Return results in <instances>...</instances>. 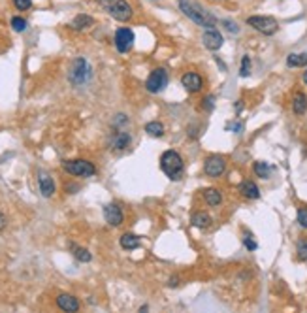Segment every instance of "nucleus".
Here are the masks:
<instances>
[{
	"label": "nucleus",
	"instance_id": "f257e3e1",
	"mask_svg": "<svg viewBox=\"0 0 307 313\" xmlns=\"http://www.w3.org/2000/svg\"><path fill=\"white\" fill-rule=\"evenodd\" d=\"M179 8L185 16L188 17L190 21H194L200 27H205V29H213L215 27V17H211L209 14H205L198 4L190 2V0H179Z\"/></svg>",
	"mask_w": 307,
	"mask_h": 313
},
{
	"label": "nucleus",
	"instance_id": "f03ea898",
	"mask_svg": "<svg viewBox=\"0 0 307 313\" xmlns=\"http://www.w3.org/2000/svg\"><path fill=\"white\" fill-rule=\"evenodd\" d=\"M160 168L162 172L168 175L171 181H177L181 179L183 175V158L177 151H166L164 155L160 156Z\"/></svg>",
	"mask_w": 307,
	"mask_h": 313
},
{
	"label": "nucleus",
	"instance_id": "7ed1b4c3",
	"mask_svg": "<svg viewBox=\"0 0 307 313\" xmlns=\"http://www.w3.org/2000/svg\"><path fill=\"white\" fill-rule=\"evenodd\" d=\"M98 2L117 21H128L132 17V8L126 0H98Z\"/></svg>",
	"mask_w": 307,
	"mask_h": 313
},
{
	"label": "nucleus",
	"instance_id": "20e7f679",
	"mask_svg": "<svg viewBox=\"0 0 307 313\" xmlns=\"http://www.w3.org/2000/svg\"><path fill=\"white\" fill-rule=\"evenodd\" d=\"M89 78H91V66L83 57H77L76 61L70 64V70H68L70 83L72 85H83Z\"/></svg>",
	"mask_w": 307,
	"mask_h": 313
},
{
	"label": "nucleus",
	"instance_id": "39448f33",
	"mask_svg": "<svg viewBox=\"0 0 307 313\" xmlns=\"http://www.w3.org/2000/svg\"><path fill=\"white\" fill-rule=\"evenodd\" d=\"M62 168L72 175H79V177H91L96 174L94 164L89 160H83V158H77V160H64L62 162Z\"/></svg>",
	"mask_w": 307,
	"mask_h": 313
},
{
	"label": "nucleus",
	"instance_id": "423d86ee",
	"mask_svg": "<svg viewBox=\"0 0 307 313\" xmlns=\"http://www.w3.org/2000/svg\"><path fill=\"white\" fill-rule=\"evenodd\" d=\"M247 25H251L255 31H258L260 34L266 36H272L279 31V23H277L273 17H266V16H253L247 19Z\"/></svg>",
	"mask_w": 307,
	"mask_h": 313
},
{
	"label": "nucleus",
	"instance_id": "0eeeda50",
	"mask_svg": "<svg viewBox=\"0 0 307 313\" xmlns=\"http://www.w3.org/2000/svg\"><path fill=\"white\" fill-rule=\"evenodd\" d=\"M168 87V72L164 70V68H154L153 72L149 74V78L145 81V89L149 91V93H160V91H164Z\"/></svg>",
	"mask_w": 307,
	"mask_h": 313
},
{
	"label": "nucleus",
	"instance_id": "6e6552de",
	"mask_svg": "<svg viewBox=\"0 0 307 313\" xmlns=\"http://www.w3.org/2000/svg\"><path fill=\"white\" fill-rule=\"evenodd\" d=\"M134 46V32L130 29H119L115 32V47L121 51V53H126L130 51Z\"/></svg>",
	"mask_w": 307,
	"mask_h": 313
},
{
	"label": "nucleus",
	"instance_id": "1a4fd4ad",
	"mask_svg": "<svg viewBox=\"0 0 307 313\" xmlns=\"http://www.w3.org/2000/svg\"><path fill=\"white\" fill-rule=\"evenodd\" d=\"M224 168H226V162H224V158L219 155H211L209 158H205V164H204V172L207 174V175H211V177H217V175H221V174L224 172Z\"/></svg>",
	"mask_w": 307,
	"mask_h": 313
},
{
	"label": "nucleus",
	"instance_id": "9d476101",
	"mask_svg": "<svg viewBox=\"0 0 307 313\" xmlns=\"http://www.w3.org/2000/svg\"><path fill=\"white\" fill-rule=\"evenodd\" d=\"M202 40H204V46L207 47V49H211V51L221 49V47H222V44H224V40H222L221 32L215 31V29H207V31L204 32Z\"/></svg>",
	"mask_w": 307,
	"mask_h": 313
},
{
	"label": "nucleus",
	"instance_id": "9b49d317",
	"mask_svg": "<svg viewBox=\"0 0 307 313\" xmlns=\"http://www.w3.org/2000/svg\"><path fill=\"white\" fill-rule=\"evenodd\" d=\"M104 217L111 226H119L123 223V211H121V208L117 204H108L104 208Z\"/></svg>",
	"mask_w": 307,
	"mask_h": 313
},
{
	"label": "nucleus",
	"instance_id": "f8f14e48",
	"mask_svg": "<svg viewBox=\"0 0 307 313\" xmlns=\"http://www.w3.org/2000/svg\"><path fill=\"white\" fill-rule=\"evenodd\" d=\"M181 83H183V87L188 93H198L200 89H202V85H204V79L200 78L198 74H194V72H187L181 78Z\"/></svg>",
	"mask_w": 307,
	"mask_h": 313
},
{
	"label": "nucleus",
	"instance_id": "ddd939ff",
	"mask_svg": "<svg viewBox=\"0 0 307 313\" xmlns=\"http://www.w3.org/2000/svg\"><path fill=\"white\" fill-rule=\"evenodd\" d=\"M57 304H59V308H61L62 312H77L79 310V302L72 295H61V296L57 298Z\"/></svg>",
	"mask_w": 307,
	"mask_h": 313
},
{
	"label": "nucleus",
	"instance_id": "4468645a",
	"mask_svg": "<svg viewBox=\"0 0 307 313\" xmlns=\"http://www.w3.org/2000/svg\"><path fill=\"white\" fill-rule=\"evenodd\" d=\"M38 183H40V192L49 198V196H53V192H55V183H53V179L47 175V174H40V177H38Z\"/></svg>",
	"mask_w": 307,
	"mask_h": 313
},
{
	"label": "nucleus",
	"instance_id": "2eb2a0df",
	"mask_svg": "<svg viewBox=\"0 0 307 313\" xmlns=\"http://www.w3.org/2000/svg\"><path fill=\"white\" fill-rule=\"evenodd\" d=\"M239 192L249 198V200H256V198H260V189L256 187V183H253V181H243L241 185H239Z\"/></svg>",
	"mask_w": 307,
	"mask_h": 313
},
{
	"label": "nucleus",
	"instance_id": "dca6fc26",
	"mask_svg": "<svg viewBox=\"0 0 307 313\" xmlns=\"http://www.w3.org/2000/svg\"><path fill=\"white\" fill-rule=\"evenodd\" d=\"M292 110L296 115H304L307 110V96L304 93H296L294 94V100H292Z\"/></svg>",
	"mask_w": 307,
	"mask_h": 313
},
{
	"label": "nucleus",
	"instance_id": "f3484780",
	"mask_svg": "<svg viewBox=\"0 0 307 313\" xmlns=\"http://www.w3.org/2000/svg\"><path fill=\"white\" fill-rule=\"evenodd\" d=\"M94 25V19L91 16H85V14H81V16L74 17V21L70 23V27L72 29H76V31H83V29H89Z\"/></svg>",
	"mask_w": 307,
	"mask_h": 313
},
{
	"label": "nucleus",
	"instance_id": "a211bd4d",
	"mask_svg": "<svg viewBox=\"0 0 307 313\" xmlns=\"http://www.w3.org/2000/svg\"><path fill=\"white\" fill-rule=\"evenodd\" d=\"M130 134L128 132H117L113 138H111V147L113 149H126L128 143H130Z\"/></svg>",
	"mask_w": 307,
	"mask_h": 313
},
{
	"label": "nucleus",
	"instance_id": "6ab92c4d",
	"mask_svg": "<svg viewBox=\"0 0 307 313\" xmlns=\"http://www.w3.org/2000/svg\"><path fill=\"white\" fill-rule=\"evenodd\" d=\"M121 247L126 251L138 249L139 247V238L134 234H123L121 236Z\"/></svg>",
	"mask_w": 307,
	"mask_h": 313
},
{
	"label": "nucleus",
	"instance_id": "aec40b11",
	"mask_svg": "<svg viewBox=\"0 0 307 313\" xmlns=\"http://www.w3.org/2000/svg\"><path fill=\"white\" fill-rule=\"evenodd\" d=\"M190 223H192V225H194L196 228H207V226L211 225V217H209L207 213L200 211V213H194V215H192Z\"/></svg>",
	"mask_w": 307,
	"mask_h": 313
},
{
	"label": "nucleus",
	"instance_id": "412c9836",
	"mask_svg": "<svg viewBox=\"0 0 307 313\" xmlns=\"http://www.w3.org/2000/svg\"><path fill=\"white\" fill-rule=\"evenodd\" d=\"M287 64L290 68H296V66H306L307 64V53H292L287 57Z\"/></svg>",
	"mask_w": 307,
	"mask_h": 313
},
{
	"label": "nucleus",
	"instance_id": "4be33fe9",
	"mask_svg": "<svg viewBox=\"0 0 307 313\" xmlns=\"http://www.w3.org/2000/svg\"><path fill=\"white\" fill-rule=\"evenodd\" d=\"M145 132H147L149 136L158 138V136H162V134H164V125H162V123H158V121L147 123V125H145Z\"/></svg>",
	"mask_w": 307,
	"mask_h": 313
},
{
	"label": "nucleus",
	"instance_id": "5701e85b",
	"mask_svg": "<svg viewBox=\"0 0 307 313\" xmlns=\"http://www.w3.org/2000/svg\"><path fill=\"white\" fill-rule=\"evenodd\" d=\"M204 196H205V202L209 204V206H219L221 200H222V196H221V192L217 189H207Z\"/></svg>",
	"mask_w": 307,
	"mask_h": 313
},
{
	"label": "nucleus",
	"instance_id": "b1692460",
	"mask_svg": "<svg viewBox=\"0 0 307 313\" xmlns=\"http://www.w3.org/2000/svg\"><path fill=\"white\" fill-rule=\"evenodd\" d=\"M255 172H256L258 177L266 179V177H270V174H272V166L266 164V162H262V160H258V162H255Z\"/></svg>",
	"mask_w": 307,
	"mask_h": 313
},
{
	"label": "nucleus",
	"instance_id": "393cba45",
	"mask_svg": "<svg viewBox=\"0 0 307 313\" xmlns=\"http://www.w3.org/2000/svg\"><path fill=\"white\" fill-rule=\"evenodd\" d=\"M74 247V245H72ZM74 257H76L77 261H81V262H89L92 257H91V253L87 249H81V247H74Z\"/></svg>",
	"mask_w": 307,
	"mask_h": 313
},
{
	"label": "nucleus",
	"instance_id": "a878e982",
	"mask_svg": "<svg viewBox=\"0 0 307 313\" xmlns=\"http://www.w3.org/2000/svg\"><path fill=\"white\" fill-rule=\"evenodd\" d=\"M12 27H14V31L16 32L27 31V21H25L23 17H14V19H12Z\"/></svg>",
	"mask_w": 307,
	"mask_h": 313
},
{
	"label": "nucleus",
	"instance_id": "bb28decb",
	"mask_svg": "<svg viewBox=\"0 0 307 313\" xmlns=\"http://www.w3.org/2000/svg\"><path fill=\"white\" fill-rule=\"evenodd\" d=\"M249 74H251V59H249V57L245 55V57L241 59V68H239V76H241V78H247Z\"/></svg>",
	"mask_w": 307,
	"mask_h": 313
},
{
	"label": "nucleus",
	"instance_id": "cd10ccee",
	"mask_svg": "<svg viewBox=\"0 0 307 313\" xmlns=\"http://www.w3.org/2000/svg\"><path fill=\"white\" fill-rule=\"evenodd\" d=\"M298 223L302 228H307V208H300L298 209Z\"/></svg>",
	"mask_w": 307,
	"mask_h": 313
},
{
	"label": "nucleus",
	"instance_id": "c85d7f7f",
	"mask_svg": "<svg viewBox=\"0 0 307 313\" xmlns=\"http://www.w3.org/2000/svg\"><path fill=\"white\" fill-rule=\"evenodd\" d=\"M298 259L300 261H307V242H300L298 243Z\"/></svg>",
	"mask_w": 307,
	"mask_h": 313
},
{
	"label": "nucleus",
	"instance_id": "c756f323",
	"mask_svg": "<svg viewBox=\"0 0 307 313\" xmlns=\"http://www.w3.org/2000/svg\"><path fill=\"white\" fill-rule=\"evenodd\" d=\"M14 4H16V8L19 12H25L32 6V0H14Z\"/></svg>",
	"mask_w": 307,
	"mask_h": 313
},
{
	"label": "nucleus",
	"instance_id": "7c9ffc66",
	"mask_svg": "<svg viewBox=\"0 0 307 313\" xmlns=\"http://www.w3.org/2000/svg\"><path fill=\"white\" fill-rule=\"evenodd\" d=\"M222 25H224V27H226V31L232 32V34H238V32H239V27H238L234 21H230V19H224V21H222Z\"/></svg>",
	"mask_w": 307,
	"mask_h": 313
},
{
	"label": "nucleus",
	"instance_id": "2f4dec72",
	"mask_svg": "<svg viewBox=\"0 0 307 313\" xmlns=\"http://www.w3.org/2000/svg\"><path fill=\"white\" fill-rule=\"evenodd\" d=\"M213 100H215L213 96H207V98H204V100H202V102H204V110H207V111L213 110Z\"/></svg>",
	"mask_w": 307,
	"mask_h": 313
},
{
	"label": "nucleus",
	"instance_id": "473e14b6",
	"mask_svg": "<svg viewBox=\"0 0 307 313\" xmlns=\"http://www.w3.org/2000/svg\"><path fill=\"white\" fill-rule=\"evenodd\" d=\"M243 242H245V247H247V249H251V251H255V249H256V243H255V242L251 240V236H247V238H245V240H243Z\"/></svg>",
	"mask_w": 307,
	"mask_h": 313
},
{
	"label": "nucleus",
	"instance_id": "72a5a7b5",
	"mask_svg": "<svg viewBox=\"0 0 307 313\" xmlns=\"http://www.w3.org/2000/svg\"><path fill=\"white\" fill-rule=\"evenodd\" d=\"M124 123H128L126 115H123V113H119V115L115 117V125H124Z\"/></svg>",
	"mask_w": 307,
	"mask_h": 313
},
{
	"label": "nucleus",
	"instance_id": "f704fd0d",
	"mask_svg": "<svg viewBox=\"0 0 307 313\" xmlns=\"http://www.w3.org/2000/svg\"><path fill=\"white\" fill-rule=\"evenodd\" d=\"M4 226H6V217L0 213V228H4Z\"/></svg>",
	"mask_w": 307,
	"mask_h": 313
},
{
	"label": "nucleus",
	"instance_id": "c9c22d12",
	"mask_svg": "<svg viewBox=\"0 0 307 313\" xmlns=\"http://www.w3.org/2000/svg\"><path fill=\"white\" fill-rule=\"evenodd\" d=\"M304 83L307 85V68H306V72H304Z\"/></svg>",
	"mask_w": 307,
	"mask_h": 313
}]
</instances>
